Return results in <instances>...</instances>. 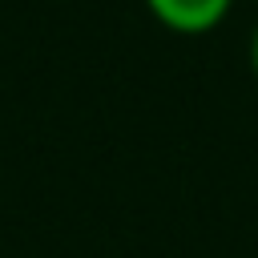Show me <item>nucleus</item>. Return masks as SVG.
<instances>
[{
  "instance_id": "f257e3e1",
  "label": "nucleus",
  "mask_w": 258,
  "mask_h": 258,
  "mask_svg": "<svg viewBox=\"0 0 258 258\" xmlns=\"http://www.w3.org/2000/svg\"><path fill=\"white\" fill-rule=\"evenodd\" d=\"M145 8L161 28L177 36H206L230 16L234 0H145Z\"/></svg>"
},
{
  "instance_id": "f03ea898",
  "label": "nucleus",
  "mask_w": 258,
  "mask_h": 258,
  "mask_svg": "<svg viewBox=\"0 0 258 258\" xmlns=\"http://www.w3.org/2000/svg\"><path fill=\"white\" fill-rule=\"evenodd\" d=\"M250 69H254V77H258V24H254V32H250Z\"/></svg>"
}]
</instances>
